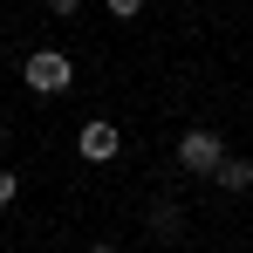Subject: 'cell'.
<instances>
[{"label": "cell", "instance_id": "obj_1", "mask_svg": "<svg viewBox=\"0 0 253 253\" xmlns=\"http://www.w3.org/2000/svg\"><path fill=\"white\" fill-rule=\"evenodd\" d=\"M21 76H28V89H35V96H69V83H76V62H69L62 48H35V55L21 62Z\"/></svg>", "mask_w": 253, "mask_h": 253}, {"label": "cell", "instance_id": "obj_2", "mask_svg": "<svg viewBox=\"0 0 253 253\" xmlns=\"http://www.w3.org/2000/svg\"><path fill=\"white\" fill-rule=\"evenodd\" d=\"M219 158H226V137H219V130H185V137H178V171H192V178H212V171H219Z\"/></svg>", "mask_w": 253, "mask_h": 253}, {"label": "cell", "instance_id": "obj_3", "mask_svg": "<svg viewBox=\"0 0 253 253\" xmlns=\"http://www.w3.org/2000/svg\"><path fill=\"white\" fill-rule=\"evenodd\" d=\"M76 151H83L89 165H110V158L124 151V130L110 124V117H89V124H83V137H76Z\"/></svg>", "mask_w": 253, "mask_h": 253}, {"label": "cell", "instance_id": "obj_4", "mask_svg": "<svg viewBox=\"0 0 253 253\" xmlns=\"http://www.w3.org/2000/svg\"><path fill=\"white\" fill-rule=\"evenodd\" d=\"M212 185H219V192H247V185H253V165L226 151V158H219V171H212Z\"/></svg>", "mask_w": 253, "mask_h": 253}, {"label": "cell", "instance_id": "obj_5", "mask_svg": "<svg viewBox=\"0 0 253 253\" xmlns=\"http://www.w3.org/2000/svg\"><path fill=\"white\" fill-rule=\"evenodd\" d=\"M151 240H185V212L171 206V199L151 206Z\"/></svg>", "mask_w": 253, "mask_h": 253}, {"label": "cell", "instance_id": "obj_6", "mask_svg": "<svg viewBox=\"0 0 253 253\" xmlns=\"http://www.w3.org/2000/svg\"><path fill=\"white\" fill-rule=\"evenodd\" d=\"M48 14H55V21H76V14H83V0H42Z\"/></svg>", "mask_w": 253, "mask_h": 253}, {"label": "cell", "instance_id": "obj_7", "mask_svg": "<svg viewBox=\"0 0 253 253\" xmlns=\"http://www.w3.org/2000/svg\"><path fill=\"white\" fill-rule=\"evenodd\" d=\"M103 7H110L117 21H137V14H144V0H103Z\"/></svg>", "mask_w": 253, "mask_h": 253}, {"label": "cell", "instance_id": "obj_8", "mask_svg": "<svg viewBox=\"0 0 253 253\" xmlns=\"http://www.w3.org/2000/svg\"><path fill=\"white\" fill-rule=\"evenodd\" d=\"M14 206V171H0V212Z\"/></svg>", "mask_w": 253, "mask_h": 253}, {"label": "cell", "instance_id": "obj_9", "mask_svg": "<svg viewBox=\"0 0 253 253\" xmlns=\"http://www.w3.org/2000/svg\"><path fill=\"white\" fill-rule=\"evenodd\" d=\"M89 253H117V247H110V240H96V247H89Z\"/></svg>", "mask_w": 253, "mask_h": 253}, {"label": "cell", "instance_id": "obj_10", "mask_svg": "<svg viewBox=\"0 0 253 253\" xmlns=\"http://www.w3.org/2000/svg\"><path fill=\"white\" fill-rule=\"evenodd\" d=\"M0 144H7V124H0Z\"/></svg>", "mask_w": 253, "mask_h": 253}]
</instances>
